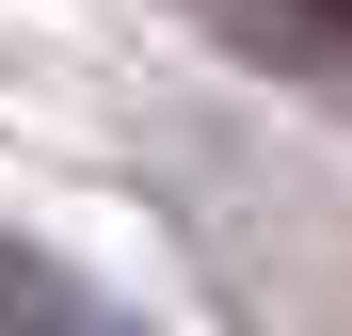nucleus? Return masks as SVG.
Returning a JSON list of instances; mask_svg holds the SVG:
<instances>
[{"label":"nucleus","instance_id":"f257e3e1","mask_svg":"<svg viewBox=\"0 0 352 336\" xmlns=\"http://www.w3.org/2000/svg\"><path fill=\"white\" fill-rule=\"evenodd\" d=\"M0 320H16V336H96V304L65 289V272H32L16 240H0Z\"/></svg>","mask_w":352,"mask_h":336}]
</instances>
